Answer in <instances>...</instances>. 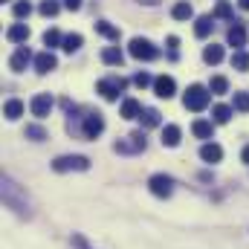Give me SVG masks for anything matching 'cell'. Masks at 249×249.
Instances as JSON below:
<instances>
[{
  "mask_svg": "<svg viewBox=\"0 0 249 249\" xmlns=\"http://www.w3.org/2000/svg\"><path fill=\"white\" fill-rule=\"evenodd\" d=\"M58 67V58L47 50V53H41V55H35V70L41 72V75H47V72H53Z\"/></svg>",
  "mask_w": 249,
  "mask_h": 249,
  "instance_id": "4fadbf2b",
  "label": "cell"
},
{
  "mask_svg": "<svg viewBox=\"0 0 249 249\" xmlns=\"http://www.w3.org/2000/svg\"><path fill=\"white\" fill-rule=\"evenodd\" d=\"M232 67H235V70H241V72H247V70H249V53L238 50V53L232 55Z\"/></svg>",
  "mask_w": 249,
  "mask_h": 249,
  "instance_id": "83f0119b",
  "label": "cell"
},
{
  "mask_svg": "<svg viewBox=\"0 0 249 249\" xmlns=\"http://www.w3.org/2000/svg\"><path fill=\"white\" fill-rule=\"evenodd\" d=\"M102 130H105V116L102 113H87L84 116V124H81V136L84 139H96Z\"/></svg>",
  "mask_w": 249,
  "mask_h": 249,
  "instance_id": "ba28073f",
  "label": "cell"
},
{
  "mask_svg": "<svg viewBox=\"0 0 249 249\" xmlns=\"http://www.w3.org/2000/svg\"><path fill=\"white\" fill-rule=\"evenodd\" d=\"M171 18H174V20H188V18H194V9H191V3H188V0L174 3V9H171Z\"/></svg>",
  "mask_w": 249,
  "mask_h": 249,
  "instance_id": "d6986e66",
  "label": "cell"
},
{
  "mask_svg": "<svg viewBox=\"0 0 249 249\" xmlns=\"http://www.w3.org/2000/svg\"><path fill=\"white\" fill-rule=\"evenodd\" d=\"M203 61L206 64H220L223 61V47H217V44L206 47V50H203Z\"/></svg>",
  "mask_w": 249,
  "mask_h": 249,
  "instance_id": "cb8c5ba5",
  "label": "cell"
},
{
  "mask_svg": "<svg viewBox=\"0 0 249 249\" xmlns=\"http://www.w3.org/2000/svg\"><path fill=\"white\" fill-rule=\"evenodd\" d=\"M102 61L110 64V67H122L124 55H122V50H119V47H107V50L102 53Z\"/></svg>",
  "mask_w": 249,
  "mask_h": 249,
  "instance_id": "7402d4cb",
  "label": "cell"
},
{
  "mask_svg": "<svg viewBox=\"0 0 249 249\" xmlns=\"http://www.w3.org/2000/svg\"><path fill=\"white\" fill-rule=\"evenodd\" d=\"M168 47H171V53H177V47H180V38H177V35H168Z\"/></svg>",
  "mask_w": 249,
  "mask_h": 249,
  "instance_id": "74e56055",
  "label": "cell"
},
{
  "mask_svg": "<svg viewBox=\"0 0 249 249\" xmlns=\"http://www.w3.org/2000/svg\"><path fill=\"white\" fill-rule=\"evenodd\" d=\"M212 119H214V124H226L232 119V107L229 105H214L212 107Z\"/></svg>",
  "mask_w": 249,
  "mask_h": 249,
  "instance_id": "603a6c76",
  "label": "cell"
},
{
  "mask_svg": "<svg viewBox=\"0 0 249 249\" xmlns=\"http://www.w3.org/2000/svg\"><path fill=\"white\" fill-rule=\"evenodd\" d=\"M209 99H212V90H206L203 84H191L186 90V96H183V105H186V110L200 113V110L209 107Z\"/></svg>",
  "mask_w": 249,
  "mask_h": 249,
  "instance_id": "7a4b0ae2",
  "label": "cell"
},
{
  "mask_svg": "<svg viewBox=\"0 0 249 249\" xmlns=\"http://www.w3.org/2000/svg\"><path fill=\"white\" fill-rule=\"evenodd\" d=\"M90 168V160L87 157H81V154H72V157H58V160H53V171H87Z\"/></svg>",
  "mask_w": 249,
  "mask_h": 249,
  "instance_id": "277c9868",
  "label": "cell"
},
{
  "mask_svg": "<svg viewBox=\"0 0 249 249\" xmlns=\"http://www.w3.org/2000/svg\"><path fill=\"white\" fill-rule=\"evenodd\" d=\"M29 61H32V53H29V47H18V50H15V55L9 58V67H12L15 72H23Z\"/></svg>",
  "mask_w": 249,
  "mask_h": 249,
  "instance_id": "7c38bea8",
  "label": "cell"
},
{
  "mask_svg": "<svg viewBox=\"0 0 249 249\" xmlns=\"http://www.w3.org/2000/svg\"><path fill=\"white\" fill-rule=\"evenodd\" d=\"M241 160H244V162H247V165H249V145H247V148H244V151H241Z\"/></svg>",
  "mask_w": 249,
  "mask_h": 249,
  "instance_id": "ab89813d",
  "label": "cell"
},
{
  "mask_svg": "<svg viewBox=\"0 0 249 249\" xmlns=\"http://www.w3.org/2000/svg\"><path fill=\"white\" fill-rule=\"evenodd\" d=\"M214 18H232V6H229L226 0H217V6H214Z\"/></svg>",
  "mask_w": 249,
  "mask_h": 249,
  "instance_id": "e575fe53",
  "label": "cell"
},
{
  "mask_svg": "<svg viewBox=\"0 0 249 249\" xmlns=\"http://www.w3.org/2000/svg\"><path fill=\"white\" fill-rule=\"evenodd\" d=\"M3 3H9V0H3Z\"/></svg>",
  "mask_w": 249,
  "mask_h": 249,
  "instance_id": "7bdbcfd3",
  "label": "cell"
},
{
  "mask_svg": "<svg viewBox=\"0 0 249 249\" xmlns=\"http://www.w3.org/2000/svg\"><path fill=\"white\" fill-rule=\"evenodd\" d=\"M148 188H151L154 197H171V191H174V180H171L168 174H154V177L148 180Z\"/></svg>",
  "mask_w": 249,
  "mask_h": 249,
  "instance_id": "52a82bcc",
  "label": "cell"
},
{
  "mask_svg": "<svg viewBox=\"0 0 249 249\" xmlns=\"http://www.w3.org/2000/svg\"><path fill=\"white\" fill-rule=\"evenodd\" d=\"M0 194H3L6 209H12L15 214H20V217H29V214H32V203H29L26 191L18 186L12 177H3V180H0Z\"/></svg>",
  "mask_w": 249,
  "mask_h": 249,
  "instance_id": "6da1fadb",
  "label": "cell"
},
{
  "mask_svg": "<svg viewBox=\"0 0 249 249\" xmlns=\"http://www.w3.org/2000/svg\"><path fill=\"white\" fill-rule=\"evenodd\" d=\"M154 93H157L160 99H171V96L177 93V81H174L171 75H160V78H154Z\"/></svg>",
  "mask_w": 249,
  "mask_h": 249,
  "instance_id": "8fae6325",
  "label": "cell"
},
{
  "mask_svg": "<svg viewBox=\"0 0 249 249\" xmlns=\"http://www.w3.org/2000/svg\"><path fill=\"white\" fill-rule=\"evenodd\" d=\"M139 119H142V127H157L160 124V110L157 107H145Z\"/></svg>",
  "mask_w": 249,
  "mask_h": 249,
  "instance_id": "484cf974",
  "label": "cell"
},
{
  "mask_svg": "<svg viewBox=\"0 0 249 249\" xmlns=\"http://www.w3.org/2000/svg\"><path fill=\"white\" fill-rule=\"evenodd\" d=\"M81 44H84V38L81 35H64V44H61V50L64 53H75V50H81Z\"/></svg>",
  "mask_w": 249,
  "mask_h": 249,
  "instance_id": "4316f807",
  "label": "cell"
},
{
  "mask_svg": "<svg viewBox=\"0 0 249 249\" xmlns=\"http://www.w3.org/2000/svg\"><path fill=\"white\" fill-rule=\"evenodd\" d=\"M235 110L249 113V93H235Z\"/></svg>",
  "mask_w": 249,
  "mask_h": 249,
  "instance_id": "d6a6232c",
  "label": "cell"
},
{
  "mask_svg": "<svg viewBox=\"0 0 249 249\" xmlns=\"http://www.w3.org/2000/svg\"><path fill=\"white\" fill-rule=\"evenodd\" d=\"M226 41H229V47L244 50V47H247V26H244L241 20H232V26H229V32H226Z\"/></svg>",
  "mask_w": 249,
  "mask_h": 249,
  "instance_id": "30bf717a",
  "label": "cell"
},
{
  "mask_svg": "<svg viewBox=\"0 0 249 249\" xmlns=\"http://www.w3.org/2000/svg\"><path fill=\"white\" fill-rule=\"evenodd\" d=\"M41 15H44V18L58 15V3H55V0H44V3H41Z\"/></svg>",
  "mask_w": 249,
  "mask_h": 249,
  "instance_id": "836d02e7",
  "label": "cell"
},
{
  "mask_svg": "<svg viewBox=\"0 0 249 249\" xmlns=\"http://www.w3.org/2000/svg\"><path fill=\"white\" fill-rule=\"evenodd\" d=\"M191 130H194L197 139H212V136H214V122H209V119H197V122L191 124Z\"/></svg>",
  "mask_w": 249,
  "mask_h": 249,
  "instance_id": "2e32d148",
  "label": "cell"
},
{
  "mask_svg": "<svg viewBox=\"0 0 249 249\" xmlns=\"http://www.w3.org/2000/svg\"><path fill=\"white\" fill-rule=\"evenodd\" d=\"M96 32H99L102 38H110V41H119V29H116L113 23H107V20H99V23H96Z\"/></svg>",
  "mask_w": 249,
  "mask_h": 249,
  "instance_id": "d4e9b609",
  "label": "cell"
},
{
  "mask_svg": "<svg viewBox=\"0 0 249 249\" xmlns=\"http://www.w3.org/2000/svg\"><path fill=\"white\" fill-rule=\"evenodd\" d=\"M124 87H127V81H124V78H116V75H113V78H102V81L96 84V90H99L102 99H107V102H116Z\"/></svg>",
  "mask_w": 249,
  "mask_h": 249,
  "instance_id": "8992f818",
  "label": "cell"
},
{
  "mask_svg": "<svg viewBox=\"0 0 249 249\" xmlns=\"http://www.w3.org/2000/svg\"><path fill=\"white\" fill-rule=\"evenodd\" d=\"M6 38H9L12 44H23V41L29 38V26H26V23H15V26H9Z\"/></svg>",
  "mask_w": 249,
  "mask_h": 249,
  "instance_id": "e0dca14e",
  "label": "cell"
},
{
  "mask_svg": "<svg viewBox=\"0 0 249 249\" xmlns=\"http://www.w3.org/2000/svg\"><path fill=\"white\" fill-rule=\"evenodd\" d=\"M122 116L124 119H139L142 116V105L136 99H124L122 102Z\"/></svg>",
  "mask_w": 249,
  "mask_h": 249,
  "instance_id": "ffe728a7",
  "label": "cell"
},
{
  "mask_svg": "<svg viewBox=\"0 0 249 249\" xmlns=\"http://www.w3.org/2000/svg\"><path fill=\"white\" fill-rule=\"evenodd\" d=\"M64 38L58 29H50V32H44V47H61Z\"/></svg>",
  "mask_w": 249,
  "mask_h": 249,
  "instance_id": "4dcf8cb0",
  "label": "cell"
},
{
  "mask_svg": "<svg viewBox=\"0 0 249 249\" xmlns=\"http://www.w3.org/2000/svg\"><path fill=\"white\" fill-rule=\"evenodd\" d=\"M200 160H203V162H220V160H223V148H220L217 142H206V145L200 148Z\"/></svg>",
  "mask_w": 249,
  "mask_h": 249,
  "instance_id": "5bb4252c",
  "label": "cell"
},
{
  "mask_svg": "<svg viewBox=\"0 0 249 249\" xmlns=\"http://www.w3.org/2000/svg\"><path fill=\"white\" fill-rule=\"evenodd\" d=\"M139 3H145V6H154V3H160V0H139Z\"/></svg>",
  "mask_w": 249,
  "mask_h": 249,
  "instance_id": "b9f144b4",
  "label": "cell"
},
{
  "mask_svg": "<svg viewBox=\"0 0 249 249\" xmlns=\"http://www.w3.org/2000/svg\"><path fill=\"white\" fill-rule=\"evenodd\" d=\"M133 84H136V87H148V84H154V78H151L148 72H136V75H133Z\"/></svg>",
  "mask_w": 249,
  "mask_h": 249,
  "instance_id": "d590c367",
  "label": "cell"
},
{
  "mask_svg": "<svg viewBox=\"0 0 249 249\" xmlns=\"http://www.w3.org/2000/svg\"><path fill=\"white\" fill-rule=\"evenodd\" d=\"M64 6H67L70 12H75V9H81V0H64Z\"/></svg>",
  "mask_w": 249,
  "mask_h": 249,
  "instance_id": "f35d334b",
  "label": "cell"
},
{
  "mask_svg": "<svg viewBox=\"0 0 249 249\" xmlns=\"http://www.w3.org/2000/svg\"><path fill=\"white\" fill-rule=\"evenodd\" d=\"M72 247H78V249H90L87 244H84V238H81V235H72Z\"/></svg>",
  "mask_w": 249,
  "mask_h": 249,
  "instance_id": "8d00e7d4",
  "label": "cell"
},
{
  "mask_svg": "<svg viewBox=\"0 0 249 249\" xmlns=\"http://www.w3.org/2000/svg\"><path fill=\"white\" fill-rule=\"evenodd\" d=\"M212 29H214V23H212V18H209V15H203V18H197V20H194V35H197V38H209V35H212Z\"/></svg>",
  "mask_w": 249,
  "mask_h": 249,
  "instance_id": "ac0fdd59",
  "label": "cell"
},
{
  "mask_svg": "<svg viewBox=\"0 0 249 249\" xmlns=\"http://www.w3.org/2000/svg\"><path fill=\"white\" fill-rule=\"evenodd\" d=\"M127 53H130L133 58H139V61H154V58H160V50H157L148 38H133L130 47H127Z\"/></svg>",
  "mask_w": 249,
  "mask_h": 249,
  "instance_id": "3957f363",
  "label": "cell"
},
{
  "mask_svg": "<svg viewBox=\"0 0 249 249\" xmlns=\"http://www.w3.org/2000/svg\"><path fill=\"white\" fill-rule=\"evenodd\" d=\"M3 116H6V119H12V122H15V119H20V116H23V102L9 99V102H6V107H3Z\"/></svg>",
  "mask_w": 249,
  "mask_h": 249,
  "instance_id": "44dd1931",
  "label": "cell"
},
{
  "mask_svg": "<svg viewBox=\"0 0 249 249\" xmlns=\"http://www.w3.org/2000/svg\"><path fill=\"white\" fill-rule=\"evenodd\" d=\"M26 136L35 139V142H41V139H47V130L41 124H26Z\"/></svg>",
  "mask_w": 249,
  "mask_h": 249,
  "instance_id": "1f68e13d",
  "label": "cell"
},
{
  "mask_svg": "<svg viewBox=\"0 0 249 249\" xmlns=\"http://www.w3.org/2000/svg\"><path fill=\"white\" fill-rule=\"evenodd\" d=\"M238 3H241V9H247L249 12V0H238Z\"/></svg>",
  "mask_w": 249,
  "mask_h": 249,
  "instance_id": "60d3db41",
  "label": "cell"
},
{
  "mask_svg": "<svg viewBox=\"0 0 249 249\" xmlns=\"http://www.w3.org/2000/svg\"><path fill=\"white\" fill-rule=\"evenodd\" d=\"M12 15H15V18H29V15H32V3H29V0H18V3L12 6Z\"/></svg>",
  "mask_w": 249,
  "mask_h": 249,
  "instance_id": "f1b7e54d",
  "label": "cell"
},
{
  "mask_svg": "<svg viewBox=\"0 0 249 249\" xmlns=\"http://www.w3.org/2000/svg\"><path fill=\"white\" fill-rule=\"evenodd\" d=\"M145 145H148V142H145V133L136 130V133L119 139V142L113 145V151H116V154H139V151H145Z\"/></svg>",
  "mask_w": 249,
  "mask_h": 249,
  "instance_id": "5b68a950",
  "label": "cell"
},
{
  "mask_svg": "<svg viewBox=\"0 0 249 249\" xmlns=\"http://www.w3.org/2000/svg\"><path fill=\"white\" fill-rule=\"evenodd\" d=\"M180 136H183V130L177 124H165L162 127V145L165 148H177L180 145Z\"/></svg>",
  "mask_w": 249,
  "mask_h": 249,
  "instance_id": "9a60e30c",
  "label": "cell"
},
{
  "mask_svg": "<svg viewBox=\"0 0 249 249\" xmlns=\"http://www.w3.org/2000/svg\"><path fill=\"white\" fill-rule=\"evenodd\" d=\"M29 110H32V116L47 119V116H50V110H53V96H50V93H38V96H32Z\"/></svg>",
  "mask_w": 249,
  "mask_h": 249,
  "instance_id": "9c48e42d",
  "label": "cell"
},
{
  "mask_svg": "<svg viewBox=\"0 0 249 249\" xmlns=\"http://www.w3.org/2000/svg\"><path fill=\"white\" fill-rule=\"evenodd\" d=\"M209 90H212L214 96H220V93H226V90H229V81H226L223 75H214V78H212V84H209Z\"/></svg>",
  "mask_w": 249,
  "mask_h": 249,
  "instance_id": "f546056e",
  "label": "cell"
}]
</instances>
